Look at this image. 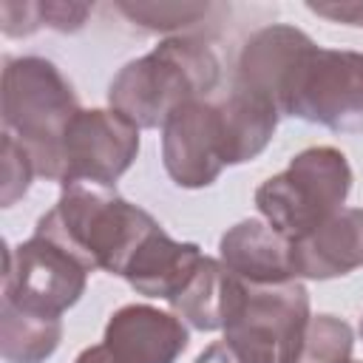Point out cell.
Segmentation results:
<instances>
[{
    "label": "cell",
    "mask_w": 363,
    "mask_h": 363,
    "mask_svg": "<svg viewBox=\"0 0 363 363\" xmlns=\"http://www.w3.org/2000/svg\"><path fill=\"white\" fill-rule=\"evenodd\" d=\"M218 79L221 60L213 45L193 34H176L116 71L108 85V105L139 130L162 128L182 105L207 99Z\"/></svg>",
    "instance_id": "cell-2"
},
{
    "label": "cell",
    "mask_w": 363,
    "mask_h": 363,
    "mask_svg": "<svg viewBox=\"0 0 363 363\" xmlns=\"http://www.w3.org/2000/svg\"><path fill=\"white\" fill-rule=\"evenodd\" d=\"M74 363H119V360L102 343H96V346H88L85 352H79V357Z\"/></svg>",
    "instance_id": "cell-25"
},
{
    "label": "cell",
    "mask_w": 363,
    "mask_h": 363,
    "mask_svg": "<svg viewBox=\"0 0 363 363\" xmlns=\"http://www.w3.org/2000/svg\"><path fill=\"white\" fill-rule=\"evenodd\" d=\"M62 340V318L0 301V354L6 363H45Z\"/></svg>",
    "instance_id": "cell-16"
},
{
    "label": "cell",
    "mask_w": 363,
    "mask_h": 363,
    "mask_svg": "<svg viewBox=\"0 0 363 363\" xmlns=\"http://www.w3.org/2000/svg\"><path fill=\"white\" fill-rule=\"evenodd\" d=\"M162 164L184 190L210 187L227 167L218 102L193 99L162 125Z\"/></svg>",
    "instance_id": "cell-9"
},
{
    "label": "cell",
    "mask_w": 363,
    "mask_h": 363,
    "mask_svg": "<svg viewBox=\"0 0 363 363\" xmlns=\"http://www.w3.org/2000/svg\"><path fill=\"white\" fill-rule=\"evenodd\" d=\"M275 105L281 116L323 125L332 133H363V54L309 40L289 62Z\"/></svg>",
    "instance_id": "cell-6"
},
{
    "label": "cell",
    "mask_w": 363,
    "mask_h": 363,
    "mask_svg": "<svg viewBox=\"0 0 363 363\" xmlns=\"http://www.w3.org/2000/svg\"><path fill=\"white\" fill-rule=\"evenodd\" d=\"M190 343L187 323L150 303L119 306L102 335V346L119 363H176Z\"/></svg>",
    "instance_id": "cell-10"
},
{
    "label": "cell",
    "mask_w": 363,
    "mask_h": 363,
    "mask_svg": "<svg viewBox=\"0 0 363 363\" xmlns=\"http://www.w3.org/2000/svg\"><path fill=\"white\" fill-rule=\"evenodd\" d=\"M312 320L303 281L247 284L230 272L221 343L235 363H295Z\"/></svg>",
    "instance_id": "cell-4"
},
{
    "label": "cell",
    "mask_w": 363,
    "mask_h": 363,
    "mask_svg": "<svg viewBox=\"0 0 363 363\" xmlns=\"http://www.w3.org/2000/svg\"><path fill=\"white\" fill-rule=\"evenodd\" d=\"M116 9L139 28L176 37L184 28L207 20L216 6H210V3H142V0H136V3H116Z\"/></svg>",
    "instance_id": "cell-18"
},
{
    "label": "cell",
    "mask_w": 363,
    "mask_h": 363,
    "mask_svg": "<svg viewBox=\"0 0 363 363\" xmlns=\"http://www.w3.org/2000/svg\"><path fill=\"white\" fill-rule=\"evenodd\" d=\"M201 261H204V252L199 244L176 241L164 233V227H159L139 244L122 278L130 284L133 292L145 298L173 301L190 284Z\"/></svg>",
    "instance_id": "cell-13"
},
{
    "label": "cell",
    "mask_w": 363,
    "mask_h": 363,
    "mask_svg": "<svg viewBox=\"0 0 363 363\" xmlns=\"http://www.w3.org/2000/svg\"><path fill=\"white\" fill-rule=\"evenodd\" d=\"M363 267V207H343L306 238L292 241L298 281H329Z\"/></svg>",
    "instance_id": "cell-11"
},
{
    "label": "cell",
    "mask_w": 363,
    "mask_h": 363,
    "mask_svg": "<svg viewBox=\"0 0 363 363\" xmlns=\"http://www.w3.org/2000/svg\"><path fill=\"white\" fill-rule=\"evenodd\" d=\"M360 337H363V318H360Z\"/></svg>",
    "instance_id": "cell-26"
},
{
    "label": "cell",
    "mask_w": 363,
    "mask_h": 363,
    "mask_svg": "<svg viewBox=\"0 0 363 363\" xmlns=\"http://www.w3.org/2000/svg\"><path fill=\"white\" fill-rule=\"evenodd\" d=\"M91 3H74V0H45L40 3V23L45 28H54L60 34H74L85 26L91 14Z\"/></svg>",
    "instance_id": "cell-21"
},
{
    "label": "cell",
    "mask_w": 363,
    "mask_h": 363,
    "mask_svg": "<svg viewBox=\"0 0 363 363\" xmlns=\"http://www.w3.org/2000/svg\"><path fill=\"white\" fill-rule=\"evenodd\" d=\"M196 363H235V357L230 354V349H227L221 340H216V343H210V346L196 357Z\"/></svg>",
    "instance_id": "cell-24"
},
{
    "label": "cell",
    "mask_w": 363,
    "mask_h": 363,
    "mask_svg": "<svg viewBox=\"0 0 363 363\" xmlns=\"http://www.w3.org/2000/svg\"><path fill=\"white\" fill-rule=\"evenodd\" d=\"M162 224L130 204L116 187L74 182L65 184L57 204L37 221L34 233L65 247L88 272L122 275L139 244Z\"/></svg>",
    "instance_id": "cell-1"
},
{
    "label": "cell",
    "mask_w": 363,
    "mask_h": 363,
    "mask_svg": "<svg viewBox=\"0 0 363 363\" xmlns=\"http://www.w3.org/2000/svg\"><path fill=\"white\" fill-rule=\"evenodd\" d=\"M227 289H230V272L218 258L204 255L190 284L167 303H170V312L179 315L190 329L218 332L224 326Z\"/></svg>",
    "instance_id": "cell-17"
},
{
    "label": "cell",
    "mask_w": 363,
    "mask_h": 363,
    "mask_svg": "<svg viewBox=\"0 0 363 363\" xmlns=\"http://www.w3.org/2000/svg\"><path fill=\"white\" fill-rule=\"evenodd\" d=\"M3 130L11 133L34 159L37 176L60 182L62 136L79 113L74 85L62 71L37 54L6 57L0 85Z\"/></svg>",
    "instance_id": "cell-3"
},
{
    "label": "cell",
    "mask_w": 363,
    "mask_h": 363,
    "mask_svg": "<svg viewBox=\"0 0 363 363\" xmlns=\"http://www.w3.org/2000/svg\"><path fill=\"white\" fill-rule=\"evenodd\" d=\"M218 261L247 284L261 286L298 281L292 269V241L275 233L264 218H244L233 224L218 241Z\"/></svg>",
    "instance_id": "cell-12"
},
{
    "label": "cell",
    "mask_w": 363,
    "mask_h": 363,
    "mask_svg": "<svg viewBox=\"0 0 363 363\" xmlns=\"http://www.w3.org/2000/svg\"><path fill=\"white\" fill-rule=\"evenodd\" d=\"M0 162H3V173H0V204L3 207H11V204H17L28 193L31 179L37 176V167H34L31 153L11 133H6V130H3V145H0Z\"/></svg>",
    "instance_id": "cell-20"
},
{
    "label": "cell",
    "mask_w": 363,
    "mask_h": 363,
    "mask_svg": "<svg viewBox=\"0 0 363 363\" xmlns=\"http://www.w3.org/2000/svg\"><path fill=\"white\" fill-rule=\"evenodd\" d=\"M139 156V128L113 108H79L62 136L60 187L94 182L113 187Z\"/></svg>",
    "instance_id": "cell-8"
},
{
    "label": "cell",
    "mask_w": 363,
    "mask_h": 363,
    "mask_svg": "<svg viewBox=\"0 0 363 363\" xmlns=\"http://www.w3.org/2000/svg\"><path fill=\"white\" fill-rule=\"evenodd\" d=\"M309 40L312 37L306 31H301L295 26H284V23L258 28L244 43V48L238 54L233 88H241V91L255 94L275 105V94H278V85H281L289 62Z\"/></svg>",
    "instance_id": "cell-14"
},
{
    "label": "cell",
    "mask_w": 363,
    "mask_h": 363,
    "mask_svg": "<svg viewBox=\"0 0 363 363\" xmlns=\"http://www.w3.org/2000/svg\"><path fill=\"white\" fill-rule=\"evenodd\" d=\"M306 9L332 23L363 28V0H329V3H306Z\"/></svg>",
    "instance_id": "cell-23"
},
{
    "label": "cell",
    "mask_w": 363,
    "mask_h": 363,
    "mask_svg": "<svg viewBox=\"0 0 363 363\" xmlns=\"http://www.w3.org/2000/svg\"><path fill=\"white\" fill-rule=\"evenodd\" d=\"M88 286V269L57 241L34 233L17 247H6L3 292L9 301L26 312L62 318Z\"/></svg>",
    "instance_id": "cell-7"
},
{
    "label": "cell",
    "mask_w": 363,
    "mask_h": 363,
    "mask_svg": "<svg viewBox=\"0 0 363 363\" xmlns=\"http://www.w3.org/2000/svg\"><path fill=\"white\" fill-rule=\"evenodd\" d=\"M352 193V167L343 150L315 145L289 159V164L258 184L255 207L261 218L286 241H301L326 218L346 207Z\"/></svg>",
    "instance_id": "cell-5"
},
{
    "label": "cell",
    "mask_w": 363,
    "mask_h": 363,
    "mask_svg": "<svg viewBox=\"0 0 363 363\" xmlns=\"http://www.w3.org/2000/svg\"><path fill=\"white\" fill-rule=\"evenodd\" d=\"M218 111H221V125H224L227 167L258 159L272 142L278 119H281L272 102L255 94H247L241 88H233L227 99L218 102Z\"/></svg>",
    "instance_id": "cell-15"
},
{
    "label": "cell",
    "mask_w": 363,
    "mask_h": 363,
    "mask_svg": "<svg viewBox=\"0 0 363 363\" xmlns=\"http://www.w3.org/2000/svg\"><path fill=\"white\" fill-rule=\"evenodd\" d=\"M354 332L335 315H312L295 363H354Z\"/></svg>",
    "instance_id": "cell-19"
},
{
    "label": "cell",
    "mask_w": 363,
    "mask_h": 363,
    "mask_svg": "<svg viewBox=\"0 0 363 363\" xmlns=\"http://www.w3.org/2000/svg\"><path fill=\"white\" fill-rule=\"evenodd\" d=\"M37 28H43L40 23V3H28V0H3L0 3V31L6 37H28Z\"/></svg>",
    "instance_id": "cell-22"
}]
</instances>
